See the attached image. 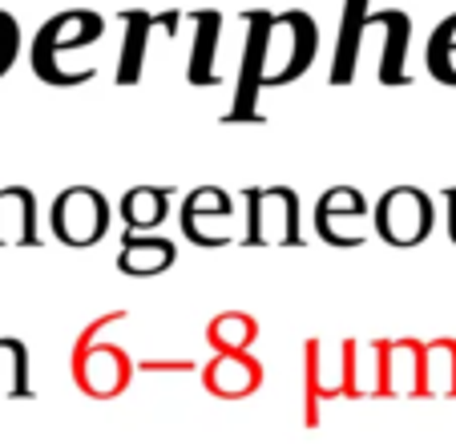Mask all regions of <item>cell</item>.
<instances>
[{"label": "cell", "mask_w": 456, "mask_h": 444, "mask_svg": "<svg viewBox=\"0 0 456 444\" xmlns=\"http://www.w3.org/2000/svg\"><path fill=\"white\" fill-rule=\"evenodd\" d=\"M121 214H126V222L134 226V231H150V226H158L166 214V194L162 190H134V194H126V202H121Z\"/></svg>", "instance_id": "cell-6"}, {"label": "cell", "mask_w": 456, "mask_h": 444, "mask_svg": "<svg viewBox=\"0 0 456 444\" xmlns=\"http://www.w3.org/2000/svg\"><path fill=\"white\" fill-rule=\"evenodd\" d=\"M0 239L4 243L33 239V198L25 190H4L0 194Z\"/></svg>", "instance_id": "cell-5"}, {"label": "cell", "mask_w": 456, "mask_h": 444, "mask_svg": "<svg viewBox=\"0 0 456 444\" xmlns=\"http://www.w3.org/2000/svg\"><path fill=\"white\" fill-rule=\"evenodd\" d=\"M379 234H384L387 243H396V247H412V243H420L424 234H428L432 226V206L428 198L420 194V190H392V194L379 202Z\"/></svg>", "instance_id": "cell-2"}, {"label": "cell", "mask_w": 456, "mask_h": 444, "mask_svg": "<svg viewBox=\"0 0 456 444\" xmlns=\"http://www.w3.org/2000/svg\"><path fill=\"white\" fill-rule=\"evenodd\" d=\"M12 53H17V29H12L9 17H0V73L9 69Z\"/></svg>", "instance_id": "cell-9"}, {"label": "cell", "mask_w": 456, "mask_h": 444, "mask_svg": "<svg viewBox=\"0 0 456 444\" xmlns=\"http://www.w3.org/2000/svg\"><path fill=\"white\" fill-rule=\"evenodd\" d=\"M210 384H215L223 396H242L250 384H255V372H242L239 376V359H226V364H218L215 372H210Z\"/></svg>", "instance_id": "cell-8"}, {"label": "cell", "mask_w": 456, "mask_h": 444, "mask_svg": "<svg viewBox=\"0 0 456 444\" xmlns=\"http://www.w3.org/2000/svg\"><path fill=\"white\" fill-rule=\"evenodd\" d=\"M110 226V206L97 190L89 186H73L57 198L53 206V231H57L61 243H69V247H89L97 243Z\"/></svg>", "instance_id": "cell-1"}, {"label": "cell", "mask_w": 456, "mask_h": 444, "mask_svg": "<svg viewBox=\"0 0 456 444\" xmlns=\"http://www.w3.org/2000/svg\"><path fill=\"white\" fill-rule=\"evenodd\" d=\"M102 33V21L89 17V12H69V17H57L53 25L41 29V37H37V73H49L53 61H57L61 49H77V45H89L94 37Z\"/></svg>", "instance_id": "cell-3"}, {"label": "cell", "mask_w": 456, "mask_h": 444, "mask_svg": "<svg viewBox=\"0 0 456 444\" xmlns=\"http://www.w3.org/2000/svg\"><path fill=\"white\" fill-rule=\"evenodd\" d=\"M174 263V247L166 239H126L121 247V271L154 275Z\"/></svg>", "instance_id": "cell-4"}, {"label": "cell", "mask_w": 456, "mask_h": 444, "mask_svg": "<svg viewBox=\"0 0 456 444\" xmlns=\"http://www.w3.org/2000/svg\"><path fill=\"white\" fill-rule=\"evenodd\" d=\"M28 392V367L20 343H0V396H25Z\"/></svg>", "instance_id": "cell-7"}]
</instances>
